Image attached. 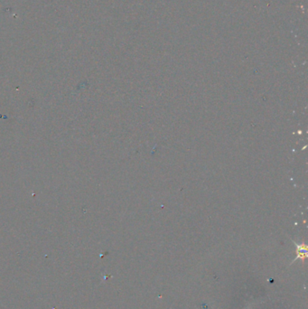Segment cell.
<instances>
[{
	"label": "cell",
	"instance_id": "1",
	"mask_svg": "<svg viewBox=\"0 0 308 309\" xmlns=\"http://www.w3.org/2000/svg\"><path fill=\"white\" fill-rule=\"evenodd\" d=\"M293 242H294V244L296 245V258L293 260V261L290 263V265L293 264L295 261H296L297 260H301L304 261L308 256V249L307 246L306 245V243L303 242V243L298 244V243H296L295 241H293Z\"/></svg>",
	"mask_w": 308,
	"mask_h": 309
}]
</instances>
